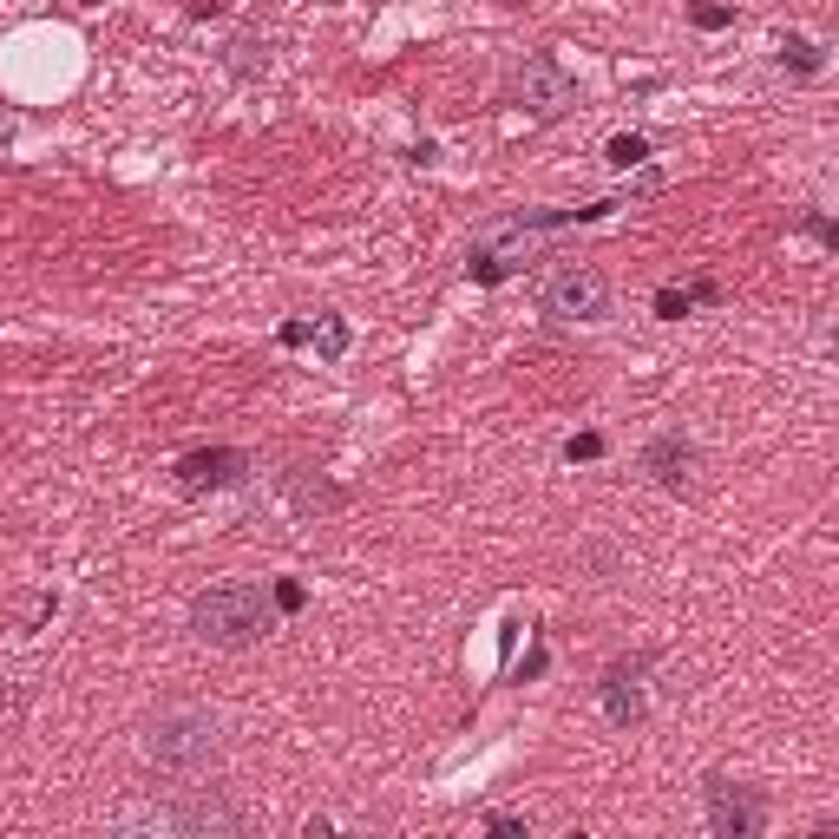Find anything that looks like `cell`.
Segmentation results:
<instances>
[{
    "instance_id": "obj_8",
    "label": "cell",
    "mask_w": 839,
    "mask_h": 839,
    "mask_svg": "<svg viewBox=\"0 0 839 839\" xmlns=\"http://www.w3.org/2000/svg\"><path fill=\"white\" fill-rule=\"evenodd\" d=\"M597 702H603V715H610L616 728H636V722H643V689H636L630 669H610V676L597 683Z\"/></svg>"
},
{
    "instance_id": "obj_7",
    "label": "cell",
    "mask_w": 839,
    "mask_h": 839,
    "mask_svg": "<svg viewBox=\"0 0 839 839\" xmlns=\"http://www.w3.org/2000/svg\"><path fill=\"white\" fill-rule=\"evenodd\" d=\"M643 472H649L656 485H669V492H683V485L696 479V446H689L683 433H662V440H649Z\"/></svg>"
},
{
    "instance_id": "obj_16",
    "label": "cell",
    "mask_w": 839,
    "mask_h": 839,
    "mask_svg": "<svg viewBox=\"0 0 839 839\" xmlns=\"http://www.w3.org/2000/svg\"><path fill=\"white\" fill-rule=\"evenodd\" d=\"M689 21H696V27H702V34H722V27H728V21H735V14H728V8H696V14H689Z\"/></svg>"
},
{
    "instance_id": "obj_11",
    "label": "cell",
    "mask_w": 839,
    "mask_h": 839,
    "mask_svg": "<svg viewBox=\"0 0 839 839\" xmlns=\"http://www.w3.org/2000/svg\"><path fill=\"white\" fill-rule=\"evenodd\" d=\"M308 342H315V348H321L328 361H334V355H348V321H342V315L315 321V328H308Z\"/></svg>"
},
{
    "instance_id": "obj_2",
    "label": "cell",
    "mask_w": 839,
    "mask_h": 839,
    "mask_svg": "<svg viewBox=\"0 0 839 839\" xmlns=\"http://www.w3.org/2000/svg\"><path fill=\"white\" fill-rule=\"evenodd\" d=\"M217 754H224V741H217V722L204 715V709H164L151 728H144V761L157 767V774H178V780H198V774H211L217 767Z\"/></svg>"
},
{
    "instance_id": "obj_5",
    "label": "cell",
    "mask_w": 839,
    "mask_h": 839,
    "mask_svg": "<svg viewBox=\"0 0 839 839\" xmlns=\"http://www.w3.org/2000/svg\"><path fill=\"white\" fill-rule=\"evenodd\" d=\"M250 479V453L237 446H198L178 459V485L185 492H224V485H243Z\"/></svg>"
},
{
    "instance_id": "obj_13",
    "label": "cell",
    "mask_w": 839,
    "mask_h": 839,
    "mask_svg": "<svg viewBox=\"0 0 839 839\" xmlns=\"http://www.w3.org/2000/svg\"><path fill=\"white\" fill-rule=\"evenodd\" d=\"M564 459L577 466V459H603V433H571L564 440Z\"/></svg>"
},
{
    "instance_id": "obj_3",
    "label": "cell",
    "mask_w": 839,
    "mask_h": 839,
    "mask_svg": "<svg viewBox=\"0 0 839 839\" xmlns=\"http://www.w3.org/2000/svg\"><path fill=\"white\" fill-rule=\"evenodd\" d=\"M538 308H545L551 321H603V315H610V282H603V269H590V263H564V269L545 276Z\"/></svg>"
},
{
    "instance_id": "obj_6",
    "label": "cell",
    "mask_w": 839,
    "mask_h": 839,
    "mask_svg": "<svg viewBox=\"0 0 839 839\" xmlns=\"http://www.w3.org/2000/svg\"><path fill=\"white\" fill-rule=\"evenodd\" d=\"M709 826L722 839H754L761 832V800L748 787H728V780H709Z\"/></svg>"
},
{
    "instance_id": "obj_10",
    "label": "cell",
    "mask_w": 839,
    "mask_h": 839,
    "mask_svg": "<svg viewBox=\"0 0 839 839\" xmlns=\"http://www.w3.org/2000/svg\"><path fill=\"white\" fill-rule=\"evenodd\" d=\"M780 66H793V73H806V79H813L826 60H819V47H813L806 34H787V40H780Z\"/></svg>"
},
{
    "instance_id": "obj_9",
    "label": "cell",
    "mask_w": 839,
    "mask_h": 839,
    "mask_svg": "<svg viewBox=\"0 0 839 839\" xmlns=\"http://www.w3.org/2000/svg\"><path fill=\"white\" fill-rule=\"evenodd\" d=\"M709 295H715V282H696V289H656V315H662V321H683V315H689L696 302H709Z\"/></svg>"
},
{
    "instance_id": "obj_1",
    "label": "cell",
    "mask_w": 839,
    "mask_h": 839,
    "mask_svg": "<svg viewBox=\"0 0 839 839\" xmlns=\"http://www.w3.org/2000/svg\"><path fill=\"white\" fill-rule=\"evenodd\" d=\"M276 630V603L263 597V584H211L191 603V636L217 643V649H250Z\"/></svg>"
},
{
    "instance_id": "obj_14",
    "label": "cell",
    "mask_w": 839,
    "mask_h": 839,
    "mask_svg": "<svg viewBox=\"0 0 839 839\" xmlns=\"http://www.w3.org/2000/svg\"><path fill=\"white\" fill-rule=\"evenodd\" d=\"M269 603H276V610H282V616H289V610H302V603H308V590H302V584H295V577H282V584H276V597H269Z\"/></svg>"
},
{
    "instance_id": "obj_17",
    "label": "cell",
    "mask_w": 839,
    "mask_h": 839,
    "mask_svg": "<svg viewBox=\"0 0 839 839\" xmlns=\"http://www.w3.org/2000/svg\"><path fill=\"white\" fill-rule=\"evenodd\" d=\"M8 144H14V118H8V112H0V151H8Z\"/></svg>"
},
{
    "instance_id": "obj_4",
    "label": "cell",
    "mask_w": 839,
    "mask_h": 839,
    "mask_svg": "<svg viewBox=\"0 0 839 839\" xmlns=\"http://www.w3.org/2000/svg\"><path fill=\"white\" fill-rule=\"evenodd\" d=\"M519 105H525L532 118H558V112L577 105V79H571L558 60H525V73H519Z\"/></svg>"
},
{
    "instance_id": "obj_15",
    "label": "cell",
    "mask_w": 839,
    "mask_h": 839,
    "mask_svg": "<svg viewBox=\"0 0 839 839\" xmlns=\"http://www.w3.org/2000/svg\"><path fill=\"white\" fill-rule=\"evenodd\" d=\"M485 832H506V839H525V819H519V813H485Z\"/></svg>"
},
{
    "instance_id": "obj_12",
    "label": "cell",
    "mask_w": 839,
    "mask_h": 839,
    "mask_svg": "<svg viewBox=\"0 0 839 839\" xmlns=\"http://www.w3.org/2000/svg\"><path fill=\"white\" fill-rule=\"evenodd\" d=\"M616 171H630V164H643L649 157V138H636V131H623V138H610V151H603Z\"/></svg>"
}]
</instances>
